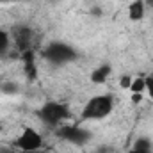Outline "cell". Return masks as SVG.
I'll list each match as a JSON object with an SVG mask.
<instances>
[{
    "label": "cell",
    "instance_id": "1",
    "mask_svg": "<svg viewBox=\"0 0 153 153\" xmlns=\"http://www.w3.org/2000/svg\"><path fill=\"white\" fill-rule=\"evenodd\" d=\"M114 109V100L111 94H98L93 96L82 109L84 119H103L112 112Z\"/></svg>",
    "mask_w": 153,
    "mask_h": 153
},
{
    "label": "cell",
    "instance_id": "2",
    "mask_svg": "<svg viewBox=\"0 0 153 153\" xmlns=\"http://www.w3.org/2000/svg\"><path fill=\"white\" fill-rule=\"evenodd\" d=\"M38 116L41 117V121H45L50 126H59L64 119L70 117V111L66 105L57 103V102H48L45 103L38 111Z\"/></svg>",
    "mask_w": 153,
    "mask_h": 153
},
{
    "label": "cell",
    "instance_id": "3",
    "mask_svg": "<svg viewBox=\"0 0 153 153\" xmlns=\"http://www.w3.org/2000/svg\"><path fill=\"white\" fill-rule=\"evenodd\" d=\"M45 57L52 64H66L76 59V52L66 43H52L45 50Z\"/></svg>",
    "mask_w": 153,
    "mask_h": 153
},
{
    "label": "cell",
    "instance_id": "4",
    "mask_svg": "<svg viewBox=\"0 0 153 153\" xmlns=\"http://www.w3.org/2000/svg\"><path fill=\"white\" fill-rule=\"evenodd\" d=\"M59 137L68 141V143H71V144L82 146V144H85L91 139V132L85 130V128L75 126V125H70V126H61L59 128Z\"/></svg>",
    "mask_w": 153,
    "mask_h": 153
},
{
    "label": "cell",
    "instance_id": "5",
    "mask_svg": "<svg viewBox=\"0 0 153 153\" xmlns=\"http://www.w3.org/2000/svg\"><path fill=\"white\" fill-rule=\"evenodd\" d=\"M16 146L22 150V153L23 152H36V150H39L43 146V137L39 135L34 128H25L23 134L18 137Z\"/></svg>",
    "mask_w": 153,
    "mask_h": 153
},
{
    "label": "cell",
    "instance_id": "6",
    "mask_svg": "<svg viewBox=\"0 0 153 153\" xmlns=\"http://www.w3.org/2000/svg\"><path fill=\"white\" fill-rule=\"evenodd\" d=\"M14 41H16L18 50L27 52V50H30V46H32L34 32H32L29 27H18V29L14 30Z\"/></svg>",
    "mask_w": 153,
    "mask_h": 153
},
{
    "label": "cell",
    "instance_id": "7",
    "mask_svg": "<svg viewBox=\"0 0 153 153\" xmlns=\"http://www.w3.org/2000/svg\"><path fill=\"white\" fill-rule=\"evenodd\" d=\"M111 71H112V68H111V64H100L96 70H93V73H91V82L93 84H105V80L109 78L111 75Z\"/></svg>",
    "mask_w": 153,
    "mask_h": 153
},
{
    "label": "cell",
    "instance_id": "8",
    "mask_svg": "<svg viewBox=\"0 0 153 153\" xmlns=\"http://www.w3.org/2000/svg\"><path fill=\"white\" fill-rule=\"evenodd\" d=\"M144 11H146L144 2H143V0H134V2L128 5V18H130L132 22H139V20H143Z\"/></svg>",
    "mask_w": 153,
    "mask_h": 153
},
{
    "label": "cell",
    "instance_id": "9",
    "mask_svg": "<svg viewBox=\"0 0 153 153\" xmlns=\"http://www.w3.org/2000/svg\"><path fill=\"white\" fill-rule=\"evenodd\" d=\"M130 91L132 93H143V91H146V78L144 76H137V78H134L132 80V85H130Z\"/></svg>",
    "mask_w": 153,
    "mask_h": 153
},
{
    "label": "cell",
    "instance_id": "10",
    "mask_svg": "<svg viewBox=\"0 0 153 153\" xmlns=\"http://www.w3.org/2000/svg\"><path fill=\"white\" fill-rule=\"evenodd\" d=\"M134 150L143 152V153H150V152H152V143H150L148 139L141 137V139H137V141L134 143Z\"/></svg>",
    "mask_w": 153,
    "mask_h": 153
},
{
    "label": "cell",
    "instance_id": "11",
    "mask_svg": "<svg viewBox=\"0 0 153 153\" xmlns=\"http://www.w3.org/2000/svg\"><path fill=\"white\" fill-rule=\"evenodd\" d=\"M9 43H11L9 34H7L5 30L0 29V55H5V53H7V50H9Z\"/></svg>",
    "mask_w": 153,
    "mask_h": 153
},
{
    "label": "cell",
    "instance_id": "12",
    "mask_svg": "<svg viewBox=\"0 0 153 153\" xmlns=\"http://www.w3.org/2000/svg\"><path fill=\"white\" fill-rule=\"evenodd\" d=\"M132 80H134V76L123 75V76H121V80H119V85H121L123 89H130V85H132Z\"/></svg>",
    "mask_w": 153,
    "mask_h": 153
},
{
    "label": "cell",
    "instance_id": "13",
    "mask_svg": "<svg viewBox=\"0 0 153 153\" xmlns=\"http://www.w3.org/2000/svg\"><path fill=\"white\" fill-rule=\"evenodd\" d=\"M16 84H11V82H7V84H4L2 85V91L4 93H7V94H13V93H16Z\"/></svg>",
    "mask_w": 153,
    "mask_h": 153
},
{
    "label": "cell",
    "instance_id": "14",
    "mask_svg": "<svg viewBox=\"0 0 153 153\" xmlns=\"http://www.w3.org/2000/svg\"><path fill=\"white\" fill-rule=\"evenodd\" d=\"M146 89H148V94H150V98L153 100V75L146 78Z\"/></svg>",
    "mask_w": 153,
    "mask_h": 153
},
{
    "label": "cell",
    "instance_id": "15",
    "mask_svg": "<svg viewBox=\"0 0 153 153\" xmlns=\"http://www.w3.org/2000/svg\"><path fill=\"white\" fill-rule=\"evenodd\" d=\"M23 153H46V152H41V150H36V152H23Z\"/></svg>",
    "mask_w": 153,
    "mask_h": 153
},
{
    "label": "cell",
    "instance_id": "16",
    "mask_svg": "<svg viewBox=\"0 0 153 153\" xmlns=\"http://www.w3.org/2000/svg\"><path fill=\"white\" fill-rule=\"evenodd\" d=\"M126 153H143V152H137V150H134V148H132L130 152H126Z\"/></svg>",
    "mask_w": 153,
    "mask_h": 153
}]
</instances>
